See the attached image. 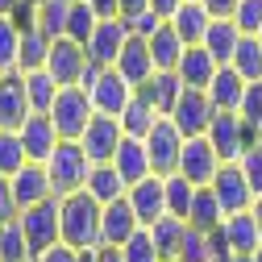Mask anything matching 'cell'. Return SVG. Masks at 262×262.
<instances>
[{
    "label": "cell",
    "mask_w": 262,
    "mask_h": 262,
    "mask_svg": "<svg viewBox=\"0 0 262 262\" xmlns=\"http://www.w3.org/2000/svg\"><path fill=\"white\" fill-rule=\"evenodd\" d=\"M100 212H104V204H96L88 191L62 195L58 200L62 246H71V250H100Z\"/></svg>",
    "instance_id": "cell-1"
},
{
    "label": "cell",
    "mask_w": 262,
    "mask_h": 262,
    "mask_svg": "<svg viewBox=\"0 0 262 262\" xmlns=\"http://www.w3.org/2000/svg\"><path fill=\"white\" fill-rule=\"evenodd\" d=\"M88 171H92V162H88L83 146L79 142H58V150L46 158V175H50V187H54V200L83 191L88 187Z\"/></svg>",
    "instance_id": "cell-2"
},
{
    "label": "cell",
    "mask_w": 262,
    "mask_h": 262,
    "mask_svg": "<svg viewBox=\"0 0 262 262\" xmlns=\"http://www.w3.org/2000/svg\"><path fill=\"white\" fill-rule=\"evenodd\" d=\"M96 108H92V96L83 88H62L58 92V100L50 108V121H54V134L58 142H79L88 134V125H92Z\"/></svg>",
    "instance_id": "cell-3"
},
{
    "label": "cell",
    "mask_w": 262,
    "mask_h": 262,
    "mask_svg": "<svg viewBox=\"0 0 262 262\" xmlns=\"http://www.w3.org/2000/svg\"><path fill=\"white\" fill-rule=\"evenodd\" d=\"M204 138H208V146L216 150V158H221V162H237V158L258 142V134H254V129H250L237 113H216Z\"/></svg>",
    "instance_id": "cell-4"
},
{
    "label": "cell",
    "mask_w": 262,
    "mask_h": 262,
    "mask_svg": "<svg viewBox=\"0 0 262 262\" xmlns=\"http://www.w3.org/2000/svg\"><path fill=\"white\" fill-rule=\"evenodd\" d=\"M17 221H21V233H25V242H29V254H34V262H38L46 250H54V246L62 242L58 200H46V204H38V208H25Z\"/></svg>",
    "instance_id": "cell-5"
},
{
    "label": "cell",
    "mask_w": 262,
    "mask_h": 262,
    "mask_svg": "<svg viewBox=\"0 0 262 262\" xmlns=\"http://www.w3.org/2000/svg\"><path fill=\"white\" fill-rule=\"evenodd\" d=\"M183 142H187V138L175 129V121H171V117H162V121L150 129V138H146V154H150V171H154L158 179H167V175H175V171H179Z\"/></svg>",
    "instance_id": "cell-6"
},
{
    "label": "cell",
    "mask_w": 262,
    "mask_h": 262,
    "mask_svg": "<svg viewBox=\"0 0 262 262\" xmlns=\"http://www.w3.org/2000/svg\"><path fill=\"white\" fill-rule=\"evenodd\" d=\"M212 195H216V204H221L225 216H237V212L254 208V191H250V183H246L237 162H221V171L212 179Z\"/></svg>",
    "instance_id": "cell-7"
},
{
    "label": "cell",
    "mask_w": 262,
    "mask_h": 262,
    "mask_svg": "<svg viewBox=\"0 0 262 262\" xmlns=\"http://www.w3.org/2000/svg\"><path fill=\"white\" fill-rule=\"evenodd\" d=\"M216 171H221V158H216V150L208 146V138H187L175 175H183L191 187H212Z\"/></svg>",
    "instance_id": "cell-8"
},
{
    "label": "cell",
    "mask_w": 262,
    "mask_h": 262,
    "mask_svg": "<svg viewBox=\"0 0 262 262\" xmlns=\"http://www.w3.org/2000/svg\"><path fill=\"white\" fill-rule=\"evenodd\" d=\"M46 71L54 75L58 88H79V79H83V71H88V46H79V42H71V38L50 42Z\"/></svg>",
    "instance_id": "cell-9"
},
{
    "label": "cell",
    "mask_w": 262,
    "mask_h": 262,
    "mask_svg": "<svg viewBox=\"0 0 262 262\" xmlns=\"http://www.w3.org/2000/svg\"><path fill=\"white\" fill-rule=\"evenodd\" d=\"M88 96H92V108H96V117H117L121 121V113L129 108V100H134V88H129L113 67L108 71H100V75H96V83L88 88Z\"/></svg>",
    "instance_id": "cell-10"
},
{
    "label": "cell",
    "mask_w": 262,
    "mask_h": 262,
    "mask_svg": "<svg viewBox=\"0 0 262 262\" xmlns=\"http://www.w3.org/2000/svg\"><path fill=\"white\" fill-rule=\"evenodd\" d=\"M121 142H125V134H121V121L117 117H92L88 134L79 138V146H83V154H88L92 167L113 162V154L121 150Z\"/></svg>",
    "instance_id": "cell-11"
},
{
    "label": "cell",
    "mask_w": 262,
    "mask_h": 262,
    "mask_svg": "<svg viewBox=\"0 0 262 262\" xmlns=\"http://www.w3.org/2000/svg\"><path fill=\"white\" fill-rule=\"evenodd\" d=\"M212 117H216V108L208 100V92H183L179 104H175V113H171V121H175V129H179L183 138H204L208 125H212Z\"/></svg>",
    "instance_id": "cell-12"
},
{
    "label": "cell",
    "mask_w": 262,
    "mask_h": 262,
    "mask_svg": "<svg viewBox=\"0 0 262 262\" xmlns=\"http://www.w3.org/2000/svg\"><path fill=\"white\" fill-rule=\"evenodd\" d=\"M34 117V108H29V96H25V75L13 71L0 79V129L5 134H21V125Z\"/></svg>",
    "instance_id": "cell-13"
},
{
    "label": "cell",
    "mask_w": 262,
    "mask_h": 262,
    "mask_svg": "<svg viewBox=\"0 0 262 262\" xmlns=\"http://www.w3.org/2000/svg\"><path fill=\"white\" fill-rule=\"evenodd\" d=\"M125 195H129V204H134V216H138L142 229H154L162 216H167V183H162L158 175L142 179L138 187H129Z\"/></svg>",
    "instance_id": "cell-14"
},
{
    "label": "cell",
    "mask_w": 262,
    "mask_h": 262,
    "mask_svg": "<svg viewBox=\"0 0 262 262\" xmlns=\"http://www.w3.org/2000/svg\"><path fill=\"white\" fill-rule=\"evenodd\" d=\"M134 233H142V225H138V216H134V204H129V195H121V200L104 204V212H100V246L121 250Z\"/></svg>",
    "instance_id": "cell-15"
},
{
    "label": "cell",
    "mask_w": 262,
    "mask_h": 262,
    "mask_svg": "<svg viewBox=\"0 0 262 262\" xmlns=\"http://www.w3.org/2000/svg\"><path fill=\"white\" fill-rule=\"evenodd\" d=\"M125 42H129V25L121 17L100 21V25H96V34H92V42H88V62H96V67H117Z\"/></svg>",
    "instance_id": "cell-16"
},
{
    "label": "cell",
    "mask_w": 262,
    "mask_h": 262,
    "mask_svg": "<svg viewBox=\"0 0 262 262\" xmlns=\"http://www.w3.org/2000/svg\"><path fill=\"white\" fill-rule=\"evenodd\" d=\"M129 88H146L158 71H154V58H150V46H146V38H134L129 34V42H125V50H121V58H117V67H113Z\"/></svg>",
    "instance_id": "cell-17"
},
{
    "label": "cell",
    "mask_w": 262,
    "mask_h": 262,
    "mask_svg": "<svg viewBox=\"0 0 262 262\" xmlns=\"http://www.w3.org/2000/svg\"><path fill=\"white\" fill-rule=\"evenodd\" d=\"M9 183H13V200H17L21 212H25V208H38V204H46V200H54V187H50V175H46L42 162H25L21 175L9 179Z\"/></svg>",
    "instance_id": "cell-18"
},
{
    "label": "cell",
    "mask_w": 262,
    "mask_h": 262,
    "mask_svg": "<svg viewBox=\"0 0 262 262\" xmlns=\"http://www.w3.org/2000/svg\"><path fill=\"white\" fill-rule=\"evenodd\" d=\"M216 58L204 50V46H187L183 50V58H179V67H175V75H179V83L187 88V92H208L212 88V79H216Z\"/></svg>",
    "instance_id": "cell-19"
},
{
    "label": "cell",
    "mask_w": 262,
    "mask_h": 262,
    "mask_svg": "<svg viewBox=\"0 0 262 262\" xmlns=\"http://www.w3.org/2000/svg\"><path fill=\"white\" fill-rule=\"evenodd\" d=\"M21 150H25V158L29 162H42L46 167V158L58 150V134H54V121L50 117H42V113H34L25 125H21Z\"/></svg>",
    "instance_id": "cell-20"
},
{
    "label": "cell",
    "mask_w": 262,
    "mask_h": 262,
    "mask_svg": "<svg viewBox=\"0 0 262 262\" xmlns=\"http://www.w3.org/2000/svg\"><path fill=\"white\" fill-rule=\"evenodd\" d=\"M113 167H117V175H121L125 191H129V187H138L142 179H150V175H154V171H150L146 142H138V138H125V142H121V150L113 154Z\"/></svg>",
    "instance_id": "cell-21"
},
{
    "label": "cell",
    "mask_w": 262,
    "mask_h": 262,
    "mask_svg": "<svg viewBox=\"0 0 262 262\" xmlns=\"http://www.w3.org/2000/svg\"><path fill=\"white\" fill-rule=\"evenodd\" d=\"M167 25L179 34V42H183V46H204L212 17H208V9L200 5V0H183V5H179V13H175Z\"/></svg>",
    "instance_id": "cell-22"
},
{
    "label": "cell",
    "mask_w": 262,
    "mask_h": 262,
    "mask_svg": "<svg viewBox=\"0 0 262 262\" xmlns=\"http://www.w3.org/2000/svg\"><path fill=\"white\" fill-rule=\"evenodd\" d=\"M183 92H187V88L179 83V75H175V71H158V75H154L146 88H138V96H142V100H146V104H150L158 117H171Z\"/></svg>",
    "instance_id": "cell-23"
},
{
    "label": "cell",
    "mask_w": 262,
    "mask_h": 262,
    "mask_svg": "<svg viewBox=\"0 0 262 262\" xmlns=\"http://www.w3.org/2000/svg\"><path fill=\"white\" fill-rule=\"evenodd\" d=\"M246 88H250V83H246L233 67H221L216 79H212V88H208V100H212L216 113H237L242 100H246Z\"/></svg>",
    "instance_id": "cell-24"
},
{
    "label": "cell",
    "mask_w": 262,
    "mask_h": 262,
    "mask_svg": "<svg viewBox=\"0 0 262 262\" xmlns=\"http://www.w3.org/2000/svg\"><path fill=\"white\" fill-rule=\"evenodd\" d=\"M225 242H229V250L233 254H254L258 246H262V233H258V221H254V212H237V216H225Z\"/></svg>",
    "instance_id": "cell-25"
},
{
    "label": "cell",
    "mask_w": 262,
    "mask_h": 262,
    "mask_svg": "<svg viewBox=\"0 0 262 262\" xmlns=\"http://www.w3.org/2000/svg\"><path fill=\"white\" fill-rule=\"evenodd\" d=\"M237 46H242V29H237L233 21H212V25H208L204 50L216 58V67H229L233 54H237Z\"/></svg>",
    "instance_id": "cell-26"
},
{
    "label": "cell",
    "mask_w": 262,
    "mask_h": 262,
    "mask_svg": "<svg viewBox=\"0 0 262 262\" xmlns=\"http://www.w3.org/2000/svg\"><path fill=\"white\" fill-rule=\"evenodd\" d=\"M146 46H150V58H154V71H175L179 58H183V50H187L171 25H162L154 38H146Z\"/></svg>",
    "instance_id": "cell-27"
},
{
    "label": "cell",
    "mask_w": 262,
    "mask_h": 262,
    "mask_svg": "<svg viewBox=\"0 0 262 262\" xmlns=\"http://www.w3.org/2000/svg\"><path fill=\"white\" fill-rule=\"evenodd\" d=\"M96 204H113V200H121L125 195V183H121V175H117V167L113 162H100V167H92L88 171V187H83Z\"/></svg>",
    "instance_id": "cell-28"
},
{
    "label": "cell",
    "mask_w": 262,
    "mask_h": 262,
    "mask_svg": "<svg viewBox=\"0 0 262 262\" xmlns=\"http://www.w3.org/2000/svg\"><path fill=\"white\" fill-rule=\"evenodd\" d=\"M46 58H50V38L42 34V29L21 34V50H17V71H21V75L46 71Z\"/></svg>",
    "instance_id": "cell-29"
},
{
    "label": "cell",
    "mask_w": 262,
    "mask_h": 262,
    "mask_svg": "<svg viewBox=\"0 0 262 262\" xmlns=\"http://www.w3.org/2000/svg\"><path fill=\"white\" fill-rule=\"evenodd\" d=\"M221 225H225V212L216 204L212 187H200V191H195L191 212H187V229H195V233H212V229H221Z\"/></svg>",
    "instance_id": "cell-30"
},
{
    "label": "cell",
    "mask_w": 262,
    "mask_h": 262,
    "mask_svg": "<svg viewBox=\"0 0 262 262\" xmlns=\"http://www.w3.org/2000/svg\"><path fill=\"white\" fill-rule=\"evenodd\" d=\"M158 121H162V117H158V113L142 100V96H134V100H129V108L121 113V134H125V138L146 142V138H150V129H154Z\"/></svg>",
    "instance_id": "cell-31"
},
{
    "label": "cell",
    "mask_w": 262,
    "mask_h": 262,
    "mask_svg": "<svg viewBox=\"0 0 262 262\" xmlns=\"http://www.w3.org/2000/svg\"><path fill=\"white\" fill-rule=\"evenodd\" d=\"M58 83H54V75L50 71H34V75H25V96H29V108L34 113H42V117H50V108H54V100H58Z\"/></svg>",
    "instance_id": "cell-32"
},
{
    "label": "cell",
    "mask_w": 262,
    "mask_h": 262,
    "mask_svg": "<svg viewBox=\"0 0 262 262\" xmlns=\"http://www.w3.org/2000/svg\"><path fill=\"white\" fill-rule=\"evenodd\" d=\"M150 237H154V250H158V258H162V262H167V258H179L183 237H187V225H183V221H175V216H162V221L150 229Z\"/></svg>",
    "instance_id": "cell-33"
},
{
    "label": "cell",
    "mask_w": 262,
    "mask_h": 262,
    "mask_svg": "<svg viewBox=\"0 0 262 262\" xmlns=\"http://www.w3.org/2000/svg\"><path fill=\"white\" fill-rule=\"evenodd\" d=\"M162 183H167V216H175V221H183V225H187V212H191L195 191H200V187H191L183 175H167Z\"/></svg>",
    "instance_id": "cell-34"
},
{
    "label": "cell",
    "mask_w": 262,
    "mask_h": 262,
    "mask_svg": "<svg viewBox=\"0 0 262 262\" xmlns=\"http://www.w3.org/2000/svg\"><path fill=\"white\" fill-rule=\"evenodd\" d=\"M229 67H233L246 83H262V42L258 38H242V46H237Z\"/></svg>",
    "instance_id": "cell-35"
},
{
    "label": "cell",
    "mask_w": 262,
    "mask_h": 262,
    "mask_svg": "<svg viewBox=\"0 0 262 262\" xmlns=\"http://www.w3.org/2000/svg\"><path fill=\"white\" fill-rule=\"evenodd\" d=\"M0 262H34L29 242H25V233H21V221L0 225Z\"/></svg>",
    "instance_id": "cell-36"
},
{
    "label": "cell",
    "mask_w": 262,
    "mask_h": 262,
    "mask_svg": "<svg viewBox=\"0 0 262 262\" xmlns=\"http://www.w3.org/2000/svg\"><path fill=\"white\" fill-rule=\"evenodd\" d=\"M96 25H100V17L92 13V5H88V0L71 5V13H67V38H71V42L88 46V42H92V34H96Z\"/></svg>",
    "instance_id": "cell-37"
},
{
    "label": "cell",
    "mask_w": 262,
    "mask_h": 262,
    "mask_svg": "<svg viewBox=\"0 0 262 262\" xmlns=\"http://www.w3.org/2000/svg\"><path fill=\"white\" fill-rule=\"evenodd\" d=\"M67 13H71V5H62V0H46V5L38 9V29L50 42L67 38Z\"/></svg>",
    "instance_id": "cell-38"
},
{
    "label": "cell",
    "mask_w": 262,
    "mask_h": 262,
    "mask_svg": "<svg viewBox=\"0 0 262 262\" xmlns=\"http://www.w3.org/2000/svg\"><path fill=\"white\" fill-rule=\"evenodd\" d=\"M25 162H29V158H25V150H21V138L0 129V175H5V179H17Z\"/></svg>",
    "instance_id": "cell-39"
},
{
    "label": "cell",
    "mask_w": 262,
    "mask_h": 262,
    "mask_svg": "<svg viewBox=\"0 0 262 262\" xmlns=\"http://www.w3.org/2000/svg\"><path fill=\"white\" fill-rule=\"evenodd\" d=\"M17 50H21V29L9 17H0V75L17 71Z\"/></svg>",
    "instance_id": "cell-40"
},
{
    "label": "cell",
    "mask_w": 262,
    "mask_h": 262,
    "mask_svg": "<svg viewBox=\"0 0 262 262\" xmlns=\"http://www.w3.org/2000/svg\"><path fill=\"white\" fill-rule=\"evenodd\" d=\"M121 258L125 262H162L158 250H154V237H150V229H142V233H134L125 246H121Z\"/></svg>",
    "instance_id": "cell-41"
},
{
    "label": "cell",
    "mask_w": 262,
    "mask_h": 262,
    "mask_svg": "<svg viewBox=\"0 0 262 262\" xmlns=\"http://www.w3.org/2000/svg\"><path fill=\"white\" fill-rule=\"evenodd\" d=\"M237 167H242V175H246V183L254 191V200H258V195H262V138L237 158Z\"/></svg>",
    "instance_id": "cell-42"
},
{
    "label": "cell",
    "mask_w": 262,
    "mask_h": 262,
    "mask_svg": "<svg viewBox=\"0 0 262 262\" xmlns=\"http://www.w3.org/2000/svg\"><path fill=\"white\" fill-rule=\"evenodd\" d=\"M233 25L242 29V38H258L262 34V0H242L233 13Z\"/></svg>",
    "instance_id": "cell-43"
},
{
    "label": "cell",
    "mask_w": 262,
    "mask_h": 262,
    "mask_svg": "<svg viewBox=\"0 0 262 262\" xmlns=\"http://www.w3.org/2000/svg\"><path fill=\"white\" fill-rule=\"evenodd\" d=\"M237 117H242V121L254 129L258 138H262V83H250V88H246V100H242Z\"/></svg>",
    "instance_id": "cell-44"
},
{
    "label": "cell",
    "mask_w": 262,
    "mask_h": 262,
    "mask_svg": "<svg viewBox=\"0 0 262 262\" xmlns=\"http://www.w3.org/2000/svg\"><path fill=\"white\" fill-rule=\"evenodd\" d=\"M179 262H212V242H208V233H195V229H187L183 250H179Z\"/></svg>",
    "instance_id": "cell-45"
},
{
    "label": "cell",
    "mask_w": 262,
    "mask_h": 262,
    "mask_svg": "<svg viewBox=\"0 0 262 262\" xmlns=\"http://www.w3.org/2000/svg\"><path fill=\"white\" fill-rule=\"evenodd\" d=\"M38 9H42V5H29V0H21V5L13 9V17H9V21L21 29V34H29V29H38Z\"/></svg>",
    "instance_id": "cell-46"
},
{
    "label": "cell",
    "mask_w": 262,
    "mask_h": 262,
    "mask_svg": "<svg viewBox=\"0 0 262 262\" xmlns=\"http://www.w3.org/2000/svg\"><path fill=\"white\" fill-rule=\"evenodd\" d=\"M21 216V208H17V200H13V183L0 175V225H9V221H17Z\"/></svg>",
    "instance_id": "cell-47"
},
{
    "label": "cell",
    "mask_w": 262,
    "mask_h": 262,
    "mask_svg": "<svg viewBox=\"0 0 262 262\" xmlns=\"http://www.w3.org/2000/svg\"><path fill=\"white\" fill-rule=\"evenodd\" d=\"M200 5L208 9V17H212V21H233V13H237L242 0H200Z\"/></svg>",
    "instance_id": "cell-48"
},
{
    "label": "cell",
    "mask_w": 262,
    "mask_h": 262,
    "mask_svg": "<svg viewBox=\"0 0 262 262\" xmlns=\"http://www.w3.org/2000/svg\"><path fill=\"white\" fill-rule=\"evenodd\" d=\"M92 5V13L100 17V21H113V17H121V0H88Z\"/></svg>",
    "instance_id": "cell-49"
},
{
    "label": "cell",
    "mask_w": 262,
    "mask_h": 262,
    "mask_svg": "<svg viewBox=\"0 0 262 262\" xmlns=\"http://www.w3.org/2000/svg\"><path fill=\"white\" fill-rule=\"evenodd\" d=\"M38 262H79V250H71V246H62V242H58V246L46 250Z\"/></svg>",
    "instance_id": "cell-50"
},
{
    "label": "cell",
    "mask_w": 262,
    "mask_h": 262,
    "mask_svg": "<svg viewBox=\"0 0 262 262\" xmlns=\"http://www.w3.org/2000/svg\"><path fill=\"white\" fill-rule=\"evenodd\" d=\"M142 13H150V0H121V21H138Z\"/></svg>",
    "instance_id": "cell-51"
},
{
    "label": "cell",
    "mask_w": 262,
    "mask_h": 262,
    "mask_svg": "<svg viewBox=\"0 0 262 262\" xmlns=\"http://www.w3.org/2000/svg\"><path fill=\"white\" fill-rule=\"evenodd\" d=\"M179 5H183V0H150V13L162 17V21H171V17L179 13Z\"/></svg>",
    "instance_id": "cell-52"
},
{
    "label": "cell",
    "mask_w": 262,
    "mask_h": 262,
    "mask_svg": "<svg viewBox=\"0 0 262 262\" xmlns=\"http://www.w3.org/2000/svg\"><path fill=\"white\" fill-rule=\"evenodd\" d=\"M96 262H125V258H121V250H113V246H100V250H96Z\"/></svg>",
    "instance_id": "cell-53"
},
{
    "label": "cell",
    "mask_w": 262,
    "mask_h": 262,
    "mask_svg": "<svg viewBox=\"0 0 262 262\" xmlns=\"http://www.w3.org/2000/svg\"><path fill=\"white\" fill-rule=\"evenodd\" d=\"M212 262H250V258H246V254H216Z\"/></svg>",
    "instance_id": "cell-54"
},
{
    "label": "cell",
    "mask_w": 262,
    "mask_h": 262,
    "mask_svg": "<svg viewBox=\"0 0 262 262\" xmlns=\"http://www.w3.org/2000/svg\"><path fill=\"white\" fill-rule=\"evenodd\" d=\"M17 5H21V0H0V17H13Z\"/></svg>",
    "instance_id": "cell-55"
},
{
    "label": "cell",
    "mask_w": 262,
    "mask_h": 262,
    "mask_svg": "<svg viewBox=\"0 0 262 262\" xmlns=\"http://www.w3.org/2000/svg\"><path fill=\"white\" fill-rule=\"evenodd\" d=\"M250 212H254V221H258V233H262V195L254 200V208H250Z\"/></svg>",
    "instance_id": "cell-56"
},
{
    "label": "cell",
    "mask_w": 262,
    "mask_h": 262,
    "mask_svg": "<svg viewBox=\"0 0 262 262\" xmlns=\"http://www.w3.org/2000/svg\"><path fill=\"white\" fill-rule=\"evenodd\" d=\"M250 262H262V246H258V250H254V254H250Z\"/></svg>",
    "instance_id": "cell-57"
},
{
    "label": "cell",
    "mask_w": 262,
    "mask_h": 262,
    "mask_svg": "<svg viewBox=\"0 0 262 262\" xmlns=\"http://www.w3.org/2000/svg\"><path fill=\"white\" fill-rule=\"evenodd\" d=\"M29 5H46V0H29Z\"/></svg>",
    "instance_id": "cell-58"
},
{
    "label": "cell",
    "mask_w": 262,
    "mask_h": 262,
    "mask_svg": "<svg viewBox=\"0 0 262 262\" xmlns=\"http://www.w3.org/2000/svg\"><path fill=\"white\" fill-rule=\"evenodd\" d=\"M62 5H79V0H62Z\"/></svg>",
    "instance_id": "cell-59"
},
{
    "label": "cell",
    "mask_w": 262,
    "mask_h": 262,
    "mask_svg": "<svg viewBox=\"0 0 262 262\" xmlns=\"http://www.w3.org/2000/svg\"><path fill=\"white\" fill-rule=\"evenodd\" d=\"M167 262H179V258H167Z\"/></svg>",
    "instance_id": "cell-60"
},
{
    "label": "cell",
    "mask_w": 262,
    "mask_h": 262,
    "mask_svg": "<svg viewBox=\"0 0 262 262\" xmlns=\"http://www.w3.org/2000/svg\"><path fill=\"white\" fill-rule=\"evenodd\" d=\"M258 42H262V34H258Z\"/></svg>",
    "instance_id": "cell-61"
},
{
    "label": "cell",
    "mask_w": 262,
    "mask_h": 262,
    "mask_svg": "<svg viewBox=\"0 0 262 262\" xmlns=\"http://www.w3.org/2000/svg\"><path fill=\"white\" fill-rule=\"evenodd\" d=\"M0 79H5V75H0Z\"/></svg>",
    "instance_id": "cell-62"
}]
</instances>
